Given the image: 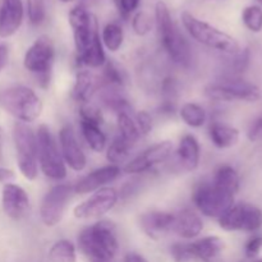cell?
I'll list each match as a JSON object with an SVG mask.
<instances>
[{
    "label": "cell",
    "mask_w": 262,
    "mask_h": 262,
    "mask_svg": "<svg viewBox=\"0 0 262 262\" xmlns=\"http://www.w3.org/2000/svg\"><path fill=\"white\" fill-rule=\"evenodd\" d=\"M114 229V225L109 222H99L84 228L78 235L82 252L92 258V261H112L119 248Z\"/></svg>",
    "instance_id": "6da1fadb"
},
{
    "label": "cell",
    "mask_w": 262,
    "mask_h": 262,
    "mask_svg": "<svg viewBox=\"0 0 262 262\" xmlns=\"http://www.w3.org/2000/svg\"><path fill=\"white\" fill-rule=\"evenodd\" d=\"M155 19L159 37L171 60L179 66H188L191 63V49L184 36L174 23L165 3L159 2L156 4Z\"/></svg>",
    "instance_id": "7a4b0ae2"
},
{
    "label": "cell",
    "mask_w": 262,
    "mask_h": 262,
    "mask_svg": "<svg viewBox=\"0 0 262 262\" xmlns=\"http://www.w3.org/2000/svg\"><path fill=\"white\" fill-rule=\"evenodd\" d=\"M0 106L20 123H31L42 113V102L33 90L14 86L0 92Z\"/></svg>",
    "instance_id": "3957f363"
},
{
    "label": "cell",
    "mask_w": 262,
    "mask_h": 262,
    "mask_svg": "<svg viewBox=\"0 0 262 262\" xmlns=\"http://www.w3.org/2000/svg\"><path fill=\"white\" fill-rule=\"evenodd\" d=\"M182 22H183V26L188 31L189 35L197 42L202 43L207 48L223 51V53L232 54V55L239 54L241 48L238 41L228 33L220 31L219 28L211 26L210 23L199 19L191 13L187 12L182 14Z\"/></svg>",
    "instance_id": "277c9868"
},
{
    "label": "cell",
    "mask_w": 262,
    "mask_h": 262,
    "mask_svg": "<svg viewBox=\"0 0 262 262\" xmlns=\"http://www.w3.org/2000/svg\"><path fill=\"white\" fill-rule=\"evenodd\" d=\"M36 142H37V159L42 173L55 181L66 178L67 168L63 156L59 152L58 145L48 125L41 124L38 127L36 133Z\"/></svg>",
    "instance_id": "5b68a950"
},
{
    "label": "cell",
    "mask_w": 262,
    "mask_h": 262,
    "mask_svg": "<svg viewBox=\"0 0 262 262\" xmlns=\"http://www.w3.org/2000/svg\"><path fill=\"white\" fill-rule=\"evenodd\" d=\"M15 151H17V163L20 173L26 179L33 181L38 173L37 142L33 130L25 123H15L13 129Z\"/></svg>",
    "instance_id": "8992f818"
},
{
    "label": "cell",
    "mask_w": 262,
    "mask_h": 262,
    "mask_svg": "<svg viewBox=\"0 0 262 262\" xmlns=\"http://www.w3.org/2000/svg\"><path fill=\"white\" fill-rule=\"evenodd\" d=\"M193 202L205 216L220 217L234 205V194L224 191L212 182H204L194 188Z\"/></svg>",
    "instance_id": "52a82bcc"
},
{
    "label": "cell",
    "mask_w": 262,
    "mask_h": 262,
    "mask_svg": "<svg viewBox=\"0 0 262 262\" xmlns=\"http://www.w3.org/2000/svg\"><path fill=\"white\" fill-rule=\"evenodd\" d=\"M55 50L48 36L38 37L25 55V68L38 77V82L42 87H48L50 82V72L53 68Z\"/></svg>",
    "instance_id": "ba28073f"
},
{
    "label": "cell",
    "mask_w": 262,
    "mask_h": 262,
    "mask_svg": "<svg viewBox=\"0 0 262 262\" xmlns=\"http://www.w3.org/2000/svg\"><path fill=\"white\" fill-rule=\"evenodd\" d=\"M219 224L227 232H255L262 227V211L257 206L247 202L232 205L219 217Z\"/></svg>",
    "instance_id": "9c48e42d"
},
{
    "label": "cell",
    "mask_w": 262,
    "mask_h": 262,
    "mask_svg": "<svg viewBox=\"0 0 262 262\" xmlns=\"http://www.w3.org/2000/svg\"><path fill=\"white\" fill-rule=\"evenodd\" d=\"M69 23L73 30L77 55H81L100 37L97 20L83 5H77L69 12Z\"/></svg>",
    "instance_id": "30bf717a"
},
{
    "label": "cell",
    "mask_w": 262,
    "mask_h": 262,
    "mask_svg": "<svg viewBox=\"0 0 262 262\" xmlns=\"http://www.w3.org/2000/svg\"><path fill=\"white\" fill-rule=\"evenodd\" d=\"M206 95L219 101L255 102L260 99V90L256 84L243 79H227L207 86Z\"/></svg>",
    "instance_id": "8fae6325"
},
{
    "label": "cell",
    "mask_w": 262,
    "mask_h": 262,
    "mask_svg": "<svg viewBox=\"0 0 262 262\" xmlns=\"http://www.w3.org/2000/svg\"><path fill=\"white\" fill-rule=\"evenodd\" d=\"M72 192L73 187L68 184H58L45 194L41 202L40 216L46 227H55L60 223Z\"/></svg>",
    "instance_id": "7c38bea8"
},
{
    "label": "cell",
    "mask_w": 262,
    "mask_h": 262,
    "mask_svg": "<svg viewBox=\"0 0 262 262\" xmlns=\"http://www.w3.org/2000/svg\"><path fill=\"white\" fill-rule=\"evenodd\" d=\"M118 202V192L112 187L97 189L89 200L74 209V216L78 219H96L109 212Z\"/></svg>",
    "instance_id": "4fadbf2b"
},
{
    "label": "cell",
    "mask_w": 262,
    "mask_h": 262,
    "mask_svg": "<svg viewBox=\"0 0 262 262\" xmlns=\"http://www.w3.org/2000/svg\"><path fill=\"white\" fill-rule=\"evenodd\" d=\"M173 150V143L170 141H163L156 145L151 146L147 150L143 151L141 155L133 159L132 161L125 165L124 170L128 174H140L150 170L152 166L164 163L170 156Z\"/></svg>",
    "instance_id": "5bb4252c"
},
{
    "label": "cell",
    "mask_w": 262,
    "mask_h": 262,
    "mask_svg": "<svg viewBox=\"0 0 262 262\" xmlns=\"http://www.w3.org/2000/svg\"><path fill=\"white\" fill-rule=\"evenodd\" d=\"M59 143L63 160L69 165V168L76 171H81L86 168V155L82 151L78 141L76 138L73 128L71 125H64L59 132Z\"/></svg>",
    "instance_id": "9a60e30c"
},
{
    "label": "cell",
    "mask_w": 262,
    "mask_h": 262,
    "mask_svg": "<svg viewBox=\"0 0 262 262\" xmlns=\"http://www.w3.org/2000/svg\"><path fill=\"white\" fill-rule=\"evenodd\" d=\"M3 210L9 217L19 220L27 215L30 210V199L22 187L8 183L3 188Z\"/></svg>",
    "instance_id": "2e32d148"
},
{
    "label": "cell",
    "mask_w": 262,
    "mask_h": 262,
    "mask_svg": "<svg viewBox=\"0 0 262 262\" xmlns=\"http://www.w3.org/2000/svg\"><path fill=\"white\" fill-rule=\"evenodd\" d=\"M119 174L120 168L117 165H107L104 168L96 169V170L91 171L86 177H83L81 181L77 182L76 186L73 187V192L78 194L91 193L97 189L104 188L105 184L115 181L119 177Z\"/></svg>",
    "instance_id": "e0dca14e"
},
{
    "label": "cell",
    "mask_w": 262,
    "mask_h": 262,
    "mask_svg": "<svg viewBox=\"0 0 262 262\" xmlns=\"http://www.w3.org/2000/svg\"><path fill=\"white\" fill-rule=\"evenodd\" d=\"M23 20L22 0H2L0 37H10L19 30Z\"/></svg>",
    "instance_id": "ac0fdd59"
},
{
    "label": "cell",
    "mask_w": 262,
    "mask_h": 262,
    "mask_svg": "<svg viewBox=\"0 0 262 262\" xmlns=\"http://www.w3.org/2000/svg\"><path fill=\"white\" fill-rule=\"evenodd\" d=\"M174 214L164 211L146 212L141 217V227L143 232L152 239H160L171 230Z\"/></svg>",
    "instance_id": "d6986e66"
},
{
    "label": "cell",
    "mask_w": 262,
    "mask_h": 262,
    "mask_svg": "<svg viewBox=\"0 0 262 262\" xmlns=\"http://www.w3.org/2000/svg\"><path fill=\"white\" fill-rule=\"evenodd\" d=\"M202 229H204L202 219L192 210L184 209L174 215L171 232L177 233L179 237L184 239H192L196 238L202 232Z\"/></svg>",
    "instance_id": "ffe728a7"
},
{
    "label": "cell",
    "mask_w": 262,
    "mask_h": 262,
    "mask_svg": "<svg viewBox=\"0 0 262 262\" xmlns=\"http://www.w3.org/2000/svg\"><path fill=\"white\" fill-rule=\"evenodd\" d=\"M224 241L215 235L205 237L196 242L189 243V250H191L193 258H199L204 262H211L215 260L224 251Z\"/></svg>",
    "instance_id": "44dd1931"
},
{
    "label": "cell",
    "mask_w": 262,
    "mask_h": 262,
    "mask_svg": "<svg viewBox=\"0 0 262 262\" xmlns=\"http://www.w3.org/2000/svg\"><path fill=\"white\" fill-rule=\"evenodd\" d=\"M178 159L184 170L192 171L200 163V143L192 135L184 136L179 142Z\"/></svg>",
    "instance_id": "7402d4cb"
},
{
    "label": "cell",
    "mask_w": 262,
    "mask_h": 262,
    "mask_svg": "<svg viewBox=\"0 0 262 262\" xmlns=\"http://www.w3.org/2000/svg\"><path fill=\"white\" fill-rule=\"evenodd\" d=\"M210 138L217 148H229L239 141V130L223 123H214L210 127Z\"/></svg>",
    "instance_id": "603a6c76"
},
{
    "label": "cell",
    "mask_w": 262,
    "mask_h": 262,
    "mask_svg": "<svg viewBox=\"0 0 262 262\" xmlns=\"http://www.w3.org/2000/svg\"><path fill=\"white\" fill-rule=\"evenodd\" d=\"M96 91V81L94 76L87 71H79L76 74V81H74L73 90H72V96L77 102L86 104L91 100L92 95Z\"/></svg>",
    "instance_id": "cb8c5ba5"
},
{
    "label": "cell",
    "mask_w": 262,
    "mask_h": 262,
    "mask_svg": "<svg viewBox=\"0 0 262 262\" xmlns=\"http://www.w3.org/2000/svg\"><path fill=\"white\" fill-rule=\"evenodd\" d=\"M212 183L229 193L235 194L239 189V176L233 166L222 165L215 171Z\"/></svg>",
    "instance_id": "d4e9b609"
},
{
    "label": "cell",
    "mask_w": 262,
    "mask_h": 262,
    "mask_svg": "<svg viewBox=\"0 0 262 262\" xmlns=\"http://www.w3.org/2000/svg\"><path fill=\"white\" fill-rule=\"evenodd\" d=\"M77 61L81 66L90 67V68H99L106 63V56H105L104 49H102L101 38H97L83 54L77 55Z\"/></svg>",
    "instance_id": "484cf974"
},
{
    "label": "cell",
    "mask_w": 262,
    "mask_h": 262,
    "mask_svg": "<svg viewBox=\"0 0 262 262\" xmlns=\"http://www.w3.org/2000/svg\"><path fill=\"white\" fill-rule=\"evenodd\" d=\"M81 130L84 141L91 150H94L95 152H101L104 150L106 146V137H105L104 132L100 129L99 125L81 120Z\"/></svg>",
    "instance_id": "4316f807"
},
{
    "label": "cell",
    "mask_w": 262,
    "mask_h": 262,
    "mask_svg": "<svg viewBox=\"0 0 262 262\" xmlns=\"http://www.w3.org/2000/svg\"><path fill=\"white\" fill-rule=\"evenodd\" d=\"M118 130H119L120 137L132 146L137 142L141 136L137 123L130 117L129 112L118 113Z\"/></svg>",
    "instance_id": "83f0119b"
},
{
    "label": "cell",
    "mask_w": 262,
    "mask_h": 262,
    "mask_svg": "<svg viewBox=\"0 0 262 262\" xmlns=\"http://www.w3.org/2000/svg\"><path fill=\"white\" fill-rule=\"evenodd\" d=\"M49 260L50 262H76V247L71 241H58L49 251Z\"/></svg>",
    "instance_id": "f1b7e54d"
},
{
    "label": "cell",
    "mask_w": 262,
    "mask_h": 262,
    "mask_svg": "<svg viewBox=\"0 0 262 262\" xmlns=\"http://www.w3.org/2000/svg\"><path fill=\"white\" fill-rule=\"evenodd\" d=\"M181 118L189 127L200 128L206 122V112L204 107L194 102H187L182 106Z\"/></svg>",
    "instance_id": "f546056e"
},
{
    "label": "cell",
    "mask_w": 262,
    "mask_h": 262,
    "mask_svg": "<svg viewBox=\"0 0 262 262\" xmlns=\"http://www.w3.org/2000/svg\"><path fill=\"white\" fill-rule=\"evenodd\" d=\"M101 40L107 48V50L118 51L122 46L123 40H124V33H123L122 27L117 23H107L102 30Z\"/></svg>",
    "instance_id": "4dcf8cb0"
},
{
    "label": "cell",
    "mask_w": 262,
    "mask_h": 262,
    "mask_svg": "<svg viewBox=\"0 0 262 262\" xmlns=\"http://www.w3.org/2000/svg\"><path fill=\"white\" fill-rule=\"evenodd\" d=\"M132 148V145L128 143L127 141L123 140L119 135L113 140L112 145L109 146L106 152V158L110 163H123L129 155V151Z\"/></svg>",
    "instance_id": "1f68e13d"
},
{
    "label": "cell",
    "mask_w": 262,
    "mask_h": 262,
    "mask_svg": "<svg viewBox=\"0 0 262 262\" xmlns=\"http://www.w3.org/2000/svg\"><path fill=\"white\" fill-rule=\"evenodd\" d=\"M242 19L246 27L252 32L262 31V8L258 5L247 7L242 13Z\"/></svg>",
    "instance_id": "d6a6232c"
},
{
    "label": "cell",
    "mask_w": 262,
    "mask_h": 262,
    "mask_svg": "<svg viewBox=\"0 0 262 262\" xmlns=\"http://www.w3.org/2000/svg\"><path fill=\"white\" fill-rule=\"evenodd\" d=\"M104 79L107 86L112 87H122L124 84V73L120 71L119 67L113 61L105 63L104 68Z\"/></svg>",
    "instance_id": "836d02e7"
},
{
    "label": "cell",
    "mask_w": 262,
    "mask_h": 262,
    "mask_svg": "<svg viewBox=\"0 0 262 262\" xmlns=\"http://www.w3.org/2000/svg\"><path fill=\"white\" fill-rule=\"evenodd\" d=\"M28 19L32 25L38 26L46 17L45 0H27Z\"/></svg>",
    "instance_id": "e575fe53"
},
{
    "label": "cell",
    "mask_w": 262,
    "mask_h": 262,
    "mask_svg": "<svg viewBox=\"0 0 262 262\" xmlns=\"http://www.w3.org/2000/svg\"><path fill=\"white\" fill-rule=\"evenodd\" d=\"M79 114H81V119L83 122L87 123H92L95 125H101L104 123V115H102V112L95 105L89 104H83L79 109Z\"/></svg>",
    "instance_id": "d590c367"
},
{
    "label": "cell",
    "mask_w": 262,
    "mask_h": 262,
    "mask_svg": "<svg viewBox=\"0 0 262 262\" xmlns=\"http://www.w3.org/2000/svg\"><path fill=\"white\" fill-rule=\"evenodd\" d=\"M132 26L133 30H135V32L137 33V35L145 36L147 35L151 31V28H152V20H151L150 15H148L147 13L140 12L133 17Z\"/></svg>",
    "instance_id": "8d00e7d4"
},
{
    "label": "cell",
    "mask_w": 262,
    "mask_h": 262,
    "mask_svg": "<svg viewBox=\"0 0 262 262\" xmlns=\"http://www.w3.org/2000/svg\"><path fill=\"white\" fill-rule=\"evenodd\" d=\"M171 256H173L176 262H191L194 260L192 256L189 245H183V243H176L170 250Z\"/></svg>",
    "instance_id": "74e56055"
},
{
    "label": "cell",
    "mask_w": 262,
    "mask_h": 262,
    "mask_svg": "<svg viewBox=\"0 0 262 262\" xmlns=\"http://www.w3.org/2000/svg\"><path fill=\"white\" fill-rule=\"evenodd\" d=\"M136 123L141 135H148L152 129V119L147 112H140L136 117Z\"/></svg>",
    "instance_id": "f35d334b"
},
{
    "label": "cell",
    "mask_w": 262,
    "mask_h": 262,
    "mask_svg": "<svg viewBox=\"0 0 262 262\" xmlns=\"http://www.w3.org/2000/svg\"><path fill=\"white\" fill-rule=\"evenodd\" d=\"M262 248V237L255 235L246 243V255L250 258H255Z\"/></svg>",
    "instance_id": "ab89813d"
},
{
    "label": "cell",
    "mask_w": 262,
    "mask_h": 262,
    "mask_svg": "<svg viewBox=\"0 0 262 262\" xmlns=\"http://www.w3.org/2000/svg\"><path fill=\"white\" fill-rule=\"evenodd\" d=\"M141 0H118V7H119L120 13L124 17L129 15L130 13L135 12L140 5Z\"/></svg>",
    "instance_id": "60d3db41"
},
{
    "label": "cell",
    "mask_w": 262,
    "mask_h": 262,
    "mask_svg": "<svg viewBox=\"0 0 262 262\" xmlns=\"http://www.w3.org/2000/svg\"><path fill=\"white\" fill-rule=\"evenodd\" d=\"M248 138L252 142H262V118L256 120L248 132Z\"/></svg>",
    "instance_id": "b9f144b4"
},
{
    "label": "cell",
    "mask_w": 262,
    "mask_h": 262,
    "mask_svg": "<svg viewBox=\"0 0 262 262\" xmlns=\"http://www.w3.org/2000/svg\"><path fill=\"white\" fill-rule=\"evenodd\" d=\"M9 59V50L5 43H0V71H3Z\"/></svg>",
    "instance_id": "7bdbcfd3"
},
{
    "label": "cell",
    "mask_w": 262,
    "mask_h": 262,
    "mask_svg": "<svg viewBox=\"0 0 262 262\" xmlns=\"http://www.w3.org/2000/svg\"><path fill=\"white\" fill-rule=\"evenodd\" d=\"M13 179H14V174H13L12 170L5 168H0V182L8 184L10 183V181H13Z\"/></svg>",
    "instance_id": "ee69618b"
},
{
    "label": "cell",
    "mask_w": 262,
    "mask_h": 262,
    "mask_svg": "<svg viewBox=\"0 0 262 262\" xmlns=\"http://www.w3.org/2000/svg\"><path fill=\"white\" fill-rule=\"evenodd\" d=\"M124 262H148L143 256L138 253H128L124 257Z\"/></svg>",
    "instance_id": "f6af8a7d"
},
{
    "label": "cell",
    "mask_w": 262,
    "mask_h": 262,
    "mask_svg": "<svg viewBox=\"0 0 262 262\" xmlns=\"http://www.w3.org/2000/svg\"><path fill=\"white\" fill-rule=\"evenodd\" d=\"M2 141H3V129L0 128V145H2Z\"/></svg>",
    "instance_id": "bcb514c9"
},
{
    "label": "cell",
    "mask_w": 262,
    "mask_h": 262,
    "mask_svg": "<svg viewBox=\"0 0 262 262\" xmlns=\"http://www.w3.org/2000/svg\"><path fill=\"white\" fill-rule=\"evenodd\" d=\"M60 2H63V3H72V2H74V0H60Z\"/></svg>",
    "instance_id": "7dc6e473"
},
{
    "label": "cell",
    "mask_w": 262,
    "mask_h": 262,
    "mask_svg": "<svg viewBox=\"0 0 262 262\" xmlns=\"http://www.w3.org/2000/svg\"><path fill=\"white\" fill-rule=\"evenodd\" d=\"M252 262H262V258H255Z\"/></svg>",
    "instance_id": "c3c4849f"
},
{
    "label": "cell",
    "mask_w": 262,
    "mask_h": 262,
    "mask_svg": "<svg viewBox=\"0 0 262 262\" xmlns=\"http://www.w3.org/2000/svg\"><path fill=\"white\" fill-rule=\"evenodd\" d=\"M258 3H260V4L262 5V0H258Z\"/></svg>",
    "instance_id": "681fc988"
},
{
    "label": "cell",
    "mask_w": 262,
    "mask_h": 262,
    "mask_svg": "<svg viewBox=\"0 0 262 262\" xmlns=\"http://www.w3.org/2000/svg\"><path fill=\"white\" fill-rule=\"evenodd\" d=\"M92 262H101V261H92Z\"/></svg>",
    "instance_id": "f907efd6"
}]
</instances>
